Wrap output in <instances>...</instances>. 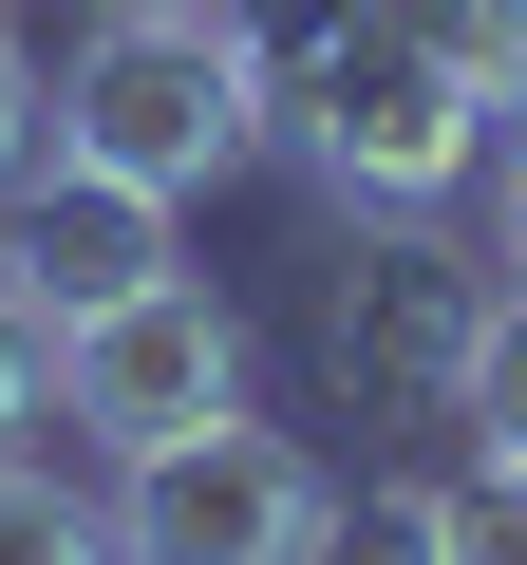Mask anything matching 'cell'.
Instances as JSON below:
<instances>
[{
	"instance_id": "4",
	"label": "cell",
	"mask_w": 527,
	"mask_h": 565,
	"mask_svg": "<svg viewBox=\"0 0 527 565\" xmlns=\"http://www.w3.org/2000/svg\"><path fill=\"white\" fill-rule=\"evenodd\" d=\"M321 452L302 434H264V415H207L170 452L114 471V565H302L321 546Z\"/></svg>"
},
{
	"instance_id": "15",
	"label": "cell",
	"mask_w": 527,
	"mask_h": 565,
	"mask_svg": "<svg viewBox=\"0 0 527 565\" xmlns=\"http://www.w3.org/2000/svg\"><path fill=\"white\" fill-rule=\"evenodd\" d=\"M95 20H170V0H95Z\"/></svg>"
},
{
	"instance_id": "2",
	"label": "cell",
	"mask_w": 527,
	"mask_h": 565,
	"mask_svg": "<svg viewBox=\"0 0 527 565\" xmlns=\"http://www.w3.org/2000/svg\"><path fill=\"white\" fill-rule=\"evenodd\" d=\"M264 132H283V76L245 57V20L226 0H170V20H95L76 39V76H57V151H95V170H132V189H226Z\"/></svg>"
},
{
	"instance_id": "14",
	"label": "cell",
	"mask_w": 527,
	"mask_h": 565,
	"mask_svg": "<svg viewBox=\"0 0 527 565\" xmlns=\"http://www.w3.org/2000/svg\"><path fill=\"white\" fill-rule=\"evenodd\" d=\"M490 264L527 282V132H508V170H490Z\"/></svg>"
},
{
	"instance_id": "13",
	"label": "cell",
	"mask_w": 527,
	"mask_h": 565,
	"mask_svg": "<svg viewBox=\"0 0 527 565\" xmlns=\"http://www.w3.org/2000/svg\"><path fill=\"white\" fill-rule=\"evenodd\" d=\"M57 151V95H39V57H20V20H0V189H20Z\"/></svg>"
},
{
	"instance_id": "10",
	"label": "cell",
	"mask_w": 527,
	"mask_h": 565,
	"mask_svg": "<svg viewBox=\"0 0 527 565\" xmlns=\"http://www.w3.org/2000/svg\"><path fill=\"white\" fill-rule=\"evenodd\" d=\"M0 565H114V509H76L57 471L0 452Z\"/></svg>"
},
{
	"instance_id": "11",
	"label": "cell",
	"mask_w": 527,
	"mask_h": 565,
	"mask_svg": "<svg viewBox=\"0 0 527 565\" xmlns=\"http://www.w3.org/2000/svg\"><path fill=\"white\" fill-rule=\"evenodd\" d=\"M39 415H57V321L20 302V282H0V452H20Z\"/></svg>"
},
{
	"instance_id": "9",
	"label": "cell",
	"mask_w": 527,
	"mask_h": 565,
	"mask_svg": "<svg viewBox=\"0 0 527 565\" xmlns=\"http://www.w3.org/2000/svg\"><path fill=\"white\" fill-rule=\"evenodd\" d=\"M452 434H471L490 471H527V282H490V340H471V377H452Z\"/></svg>"
},
{
	"instance_id": "5",
	"label": "cell",
	"mask_w": 527,
	"mask_h": 565,
	"mask_svg": "<svg viewBox=\"0 0 527 565\" xmlns=\"http://www.w3.org/2000/svg\"><path fill=\"white\" fill-rule=\"evenodd\" d=\"M57 415L132 471V452H170V434H207V415H245V321L207 302V282L170 264V282H132V302H95V321H57Z\"/></svg>"
},
{
	"instance_id": "12",
	"label": "cell",
	"mask_w": 527,
	"mask_h": 565,
	"mask_svg": "<svg viewBox=\"0 0 527 565\" xmlns=\"http://www.w3.org/2000/svg\"><path fill=\"white\" fill-rule=\"evenodd\" d=\"M452 546H471V565H527V471L471 452V471H452Z\"/></svg>"
},
{
	"instance_id": "8",
	"label": "cell",
	"mask_w": 527,
	"mask_h": 565,
	"mask_svg": "<svg viewBox=\"0 0 527 565\" xmlns=\"http://www.w3.org/2000/svg\"><path fill=\"white\" fill-rule=\"evenodd\" d=\"M302 565H471V546H452V471H377L358 509H321Z\"/></svg>"
},
{
	"instance_id": "3",
	"label": "cell",
	"mask_w": 527,
	"mask_h": 565,
	"mask_svg": "<svg viewBox=\"0 0 527 565\" xmlns=\"http://www.w3.org/2000/svg\"><path fill=\"white\" fill-rule=\"evenodd\" d=\"M264 151H302L340 207H452V189L490 170V95H452L377 0H358V20L283 76V132H264Z\"/></svg>"
},
{
	"instance_id": "6",
	"label": "cell",
	"mask_w": 527,
	"mask_h": 565,
	"mask_svg": "<svg viewBox=\"0 0 527 565\" xmlns=\"http://www.w3.org/2000/svg\"><path fill=\"white\" fill-rule=\"evenodd\" d=\"M0 207H20L0 226V282H20L39 321H95V302H132V282H170V189H132L95 151H39Z\"/></svg>"
},
{
	"instance_id": "7",
	"label": "cell",
	"mask_w": 527,
	"mask_h": 565,
	"mask_svg": "<svg viewBox=\"0 0 527 565\" xmlns=\"http://www.w3.org/2000/svg\"><path fill=\"white\" fill-rule=\"evenodd\" d=\"M377 20L452 76V95H490V114H527V0H377Z\"/></svg>"
},
{
	"instance_id": "1",
	"label": "cell",
	"mask_w": 527,
	"mask_h": 565,
	"mask_svg": "<svg viewBox=\"0 0 527 565\" xmlns=\"http://www.w3.org/2000/svg\"><path fill=\"white\" fill-rule=\"evenodd\" d=\"M471 340H490V245H452L433 207H340V245L302 264V359H321V396L415 434V415H452Z\"/></svg>"
}]
</instances>
